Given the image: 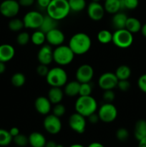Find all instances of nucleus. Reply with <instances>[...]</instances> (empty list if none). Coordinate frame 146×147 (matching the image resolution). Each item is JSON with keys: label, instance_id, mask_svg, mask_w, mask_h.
<instances>
[{"label": "nucleus", "instance_id": "c756f323", "mask_svg": "<svg viewBox=\"0 0 146 147\" xmlns=\"http://www.w3.org/2000/svg\"><path fill=\"white\" fill-rule=\"evenodd\" d=\"M70 10L74 12H80L86 7L85 0H68Z\"/></svg>", "mask_w": 146, "mask_h": 147}, {"label": "nucleus", "instance_id": "dca6fc26", "mask_svg": "<svg viewBox=\"0 0 146 147\" xmlns=\"http://www.w3.org/2000/svg\"><path fill=\"white\" fill-rule=\"evenodd\" d=\"M40 64L49 65L53 61V50L50 45H43L37 53Z\"/></svg>", "mask_w": 146, "mask_h": 147}, {"label": "nucleus", "instance_id": "6e6552de", "mask_svg": "<svg viewBox=\"0 0 146 147\" xmlns=\"http://www.w3.org/2000/svg\"><path fill=\"white\" fill-rule=\"evenodd\" d=\"M44 15L40 11H30L26 13L23 17V22L25 28L37 30L40 29L42 23Z\"/></svg>", "mask_w": 146, "mask_h": 147}, {"label": "nucleus", "instance_id": "20e7f679", "mask_svg": "<svg viewBox=\"0 0 146 147\" xmlns=\"http://www.w3.org/2000/svg\"><path fill=\"white\" fill-rule=\"evenodd\" d=\"M45 78L47 83L51 87L60 88L65 86L68 79L67 72L61 67H54L50 69Z\"/></svg>", "mask_w": 146, "mask_h": 147}, {"label": "nucleus", "instance_id": "e433bc0d", "mask_svg": "<svg viewBox=\"0 0 146 147\" xmlns=\"http://www.w3.org/2000/svg\"><path fill=\"white\" fill-rule=\"evenodd\" d=\"M116 138L120 142H126L129 138V131L125 128H120L116 131Z\"/></svg>", "mask_w": 146, "mask_h": 147}, {"label": "nucleus", "instance_id": "412c9836", "mask_svg": "<svg viewBox=\"0 0 146 147\" xmlns=\"http://www.w3.org/2000/svg\"><path fill=\"white\" fill-rule=\"evenodd\" d=\"M134 136L138 142L146 137V120L139 119L137 121L134 128Z\"/></svg>", "mask_w": 146, "mask_h": 147}, {"label": "nucleus", "instance_id": "4c0bfd02", "mask_svg": "<svg viewBox=\"0 0 146 147\" xmlns=\"http://www.w3.org/2000/svg\"><path fill=\"white\" fill-rule=\"evenodd\" d=\"M66 113V108L65 106L61 103H57L54 104V107L52 109V114L54 116H57V117L60 118L62 116H64Z\"/></svg>", "mask_w": 146, "mask_h": 147}, {"label": "nucleus", "instance_id": "49530a36", "mask_svg": "<svg viewBox=\"0 0 146 147\" xmlns=\"http://www.w3.org/2000/svg\"><path fill=\"white\" fill-rule=\"evenodd\" d=\"M51 0H37V3L40 7L42 9H47L50 4Z\"/></svg>", "mask_w": 146, "mask_h": 147}, {"label": "nucleus", "instance_id": "4be33fe9", "mask_svg": "<svg viewBox=\"0 0 146 147\" xmlns=\"http://www.w3.org/2000/svg\"><path fill=\"white\" fill-rule=\"evenodd\" d=\"M57 25H58V21L57 20H54V18L49 16L48 14H46V15H44L41 27L39 30H40L46 34L50 30L57 28Z\"/></svg>", "mask_w": 146, "mask_h": 147}, {"label": "nucleus", "instance_id": "4468645a", "mask_svg": "<svg viewBox=\"0 0 146 147\" xmlns=\"http://www.w3.org/2000/svg\"><path fill=\"white\" fill-rule=\"evenodd\" d=\"M87 12L88 17L93 21H100L104 17V7L98 1H91L88 4L87 8Z\"/></svg>", "mask_w": 146, "mask_h": 147}, {"label": "nucleus", "instance_id": "6e6d98bb", "mask_svg": "<svg viewBox=\"0 0 146 147\" xmlns=\"http://www.w3.org/2000/svg\"><path fill=\"white\" fill-rule=\"evenodd\" d=\"M70 147H84L83 145L80 144H74L71 145Z\"/></svg>", "mask_w": 146, "mask_h": 147}, {"label": "nucleus", "instance_id": "f8f14e48", "mask_svg": "<svg viewBox=\"0 0 146 147\" xmlns=\"http://www.w3.org/2000/svg\"><path fill=\"white\" fill-rule=\"evenodd\" d=\"M118 79L115 74L112 72L102 73L98 79V86L102 90H113L117 87Z\"/></svg>", "mask_w": 146, "mask_h": 147}, {"label": "nucleus", "instance_id": "8fccbe9b", "mask_svg": "<svg viewBox=\"0 0 146 147\" xmlns=\"http://www.w3.org/2000/svg\"><path fill=\"white\" fill-rule=\"evenodd\" d=\"M87 147H104V146L99 142H92V143L90 144Z\"/></svg>", "mask_w": 146, "mask_h": 147}, {"label": "nucleus", "instance_id": "c03bdc74", "mask_svg": "<svg viewBox=\"0 0 146 147\" xmlns=\"http://www.w3.org/2000/svg\"><path fill=\"white\" fill-rule=\"evenodd\" d=\"M87 118V119H88V121L90 122V123H91L92 124H95V123H97L99 121H100L98 116V113H96V112L92 113L91 115H90V116Z\"/></svg>", "mask_w": 146, "mask_h": 147}, {"label": "nucleus", "instance_id": "9b49d317", "mask_svg": "<svg viewBox=\"0 0 146 147\" xmlns=\"http://www.w3.org/2000/svg\"><path fill=\"white\" fill-rule=\"evenodd\" d=\"M68 123L70 129L76 133L81 134L85 131L87 125L86 117L77 112L70 115L68 119Z\"/></svg>", "mask_w": 146, "mask_h": 147}, {"label": "nucleus", "instance_id": "4d7b16f0", "mask_svg": "<svg viewBox=\"0 0 146 147\" xmlns=\"http://www.w3.org/2000/svg\"><path fill=\"white\" fill-rule=\"evenodd\" d=\"M56 147H64V146H63V145H62V144H57Z\"/></svg>", "mask_w": 146, "mask_h": 147}, {"label": "nucleus", "instance_id": "0eeeda50", "mask_svg": "<svg viewBox=\"0 0 146 147\" xmlns=\"http://www.w3.org/2000/svg\"><path fill=\"white\" fill-rule=\"evenodd\" d=\"M100 120L104 123H111L117 117V109L112 103H104L99 108L98 111Z\"/></svg>", "mask_w": 146, "mask_h": 147}, {"label": "nucleus", "instance_id": "f03ea898", "mask_svg": "<svg viewBox=\"0 0 146 147\" xmlns=\"http://www.w3.org/2000/svg\"><path fill=\"white\" fill-rule=\"evenodd\" d=\"M46 10L47 14L57 21L64 20L71 11L68 0H51Z\"/></svg>", "mask_w": 146, "mask_h": 147}, {"label": "nucleus", "instance_id": "9d476101", "mask_svg": "<svg viewBox=\"0 0 146 147\" xmlns=\"http://www.w3.org/2000/svg\"><path fill=\"white\" fill-rule=\"evenodd\" d=\"M43 126L47 133L50 134H57L62 129V121L60 118L54 116V114H50L46 116L43 121Z\"/></svg>", "mask_w": 146, "mask_h": 147}, {"label": "nucleus", "instance_id": "de8ad7c7", "mask_svg": "<svg viewBox=\"0 0 146 147\" xmlns=\"http://www.w3.org/2000/svg\"><path fill=\"white\" fill-rule=\"evenodd\" d=\"M10 133V134H11V136L13 137H14V136H17L18 134H19V129H18L17 127H12L10 129V130L9 131Z\"/></svg>", "mask_w": 146, "mask_h": 147}, {"label": "nucleus", "instance_id": "7ed1b4c3", "mask_svg": "<svg viewBox=\"0 0 146 147\" xmlns=\"http://www.w3.org/2000/svg\"><path fill=\"white\" fill-rule=\"evenodd\" d=\"M74 108H75V111L77 113L87 118L92 113L97 111V100L91 96H80L76 100Z\"/></svg>", "mask_w": 146, "mask_h": 147}, {"label": "nucleus", "instance_id": "09e8293b", "mask_svg": "<svg viewBox=\"0 0 146 147\" xmlns=\"http://www.w3.org/2000/svg\"><path fill=\"white\" fill-rule=\"evenodd\" d=\"M57 144L54 141H49V142H46L45 146L44 147H56Z\"/></svg>", "mask_w": 146, "mask_h": 147}, {"label": "nucleus", "instance_id": "a878e982", "mask_svg": "<svg viewBox=\"0 0 146 147\" xmlns=\"http://www.w3.org/2000/svg\"><path fill=\"white\" fill-rule=\"evenodd\" d=\"M103 7L106 12L111 14H115L121 9L120 0H105Z\"/></svg>", "mask_w": 146, "mask_h": 147}, {"label": "nucleus", "instance_id": "a18cd8bd", "mask_svg": "<svg viewBox=\"0 0 146 147\" xmlns=\"http://www.w3.org/2000/svg\"><path fill=\"white\" fill-rule=\"evenodd\" d=\"M35 0H19L18 2L19 4L20 7H31L34 4Z\"/></svg>", "mask_w": 146, "mask_h": 147}, {"label": "nucleus", "instance_id": "cd10ccee", "mask_svg": "<svg viewBox=\"0 0 146 147\" xmlns=\"http://www.w3.org/2000/svg\"><path fill=\"white\" fill-rule=\"evenodd\" d=\"M30 40L34 45L37 46L43 45L46 41V34L40 30L34 32L30 36Z\"/></svg>", "mask_w": 146, "mask_h": 147}, {"label": "nucleus", "instance_id": "b1692460", "mask_svg": "<svg viewBox=\"0 0 146 147\" xmlns=\"http://www.w3.org/2000/svg\"><path fill=\"white\" fill-rule=\"evenodd\" d=\"M127 17L125 13L118 12L113 14L112 18V24L113 26L116 30H120V29L125 28L126 22H127Z\"/></svg>", "mask_w": 146, "mask_h": 147}, {"label": "nucleus", "instance_id": "f3484780", "mask_svg": "<svg viewBox=\"0 0 146 147\" xmlns=\"http://www.w3.org/2000/svg\"><path fill=\"white\" fill-rule=\"evenodd\" d=\"M34 108L40 114L47 116L52 110V103L47 97L39 96L34 101Z\"/></svg>", "mask_w": 146, "mask_h": 147}, {"label": "nucleus", "instance_id": "aec40b11", "mask_svg": "<svg viewBox=\"0 0 146 147\" xmlns=\"http://www.w3.org/2000/svg\"><path fill=\"white\" fill-rule=\"evenodd\" d=\"M64 90H62L61 88L51 87L48 91L47 98L50 100L52 104H57L61 103L64 98Z\"/></svg>", "mask_w": 146, "mask_h": 147}, {"label": "nucleus", "instance_id": "423d86ee", "mask_svg": "<svg viewBox=\"0 0 146 147\" xmlns=\"http://www.w3.org/2000/svg\"><path fill=\"white\" fill-rule=\"evenodd\" d=\"M112 42L119 48L127 49L133 45V34L125 28L116 30L114 33H113Z\"/></svg>", "mask_w": 146, "mask_h": 147}, {"label": "nucleus", "instance_id": "c85d7f7f", "mask_svg": "<svg viewBox=\"0 0 146 147\" xmlns=\"http://www.w3.org/2000/svg\"><path fill=\"white\" fill-rule=\"evenodd\" d=\"M97 38L101 44H108L113 40V33L107 30H102L97 33Z\"/></svg>", "mask_w": 146, "mask_h": 147}, {"label": "nucleus", "instance_id": "ea45409f", "mask_svg": "<svg viewBox=\"0 0 146 147\" xmlns=\"http://www.w3.org/2000/svg\"><path fill=\"white\" fill-rule=\"evenodd\" d=\"M131 84L128 80H119L117 83V87L122 92H127L130 90Z\"/></svg>", "mask_w": 146, "mask_h": 147}, {"label": "nucleus", "instance_id": "1a4fd4ad", "mask_svg": "<svg viewBox=\"0 0 146 147\" xmlns=\"http://www.w3.org/2000/svg\"><path fill=\"white\" fill-rule=\"evenodd\" d=\"M20 5L16 0H4L0 4V13L7 18H14L19 11Z\"/></svg>", "mask_w": 146, "mask_h": 147}, {"label": "nucleus", "instance_id": "c9c22d12", "mask_svg": "<svg viewBox=\"0 0 146 147\" xmlns=\"http://www.w3.org/2000/svg\"><path fill=\"white\" fill-rule=\"evenodd\" d=\"M30 41V36L27 32H21L17 37V44L21 46H24Z\"/></svg>", "mask_w": 146, "mask_h": 147}, {"label": "nucleus", "instance_id": "2eb2a0df", "mask_svg": "<svg viewBox=\"0 0 146 147\" xmlns=\"http://www.w3.org/2000/svg\"><path fill=\"white\" fill-rule=\"evenodd\" d=\"M46 41L51 46H60L63 45L65 40V36L60 29L54 28L46 33Z\"/></svg>", "mask_w": 146, "mask_h": 147}, {"label": "nucleus", "instance_id": "f704fd0d", "mask_svg": "<svg viewBox=\"0 0 146 147\" xmlns=\"http://www.w3.org/2000/svg\"><path fill=\"white\" fill-rule=\"evenodd\" d=\"M13 142L17 146L19 147H24L29 144L28 137L21 134H19L17 136L13 137Z\"/></svg>", "mask_w": 146, "mask_h": 147}, {"label": "nucleus", "instance_id": "a19ab883", "mask_svg": "<svg viewBox=\"0 0 146 147\" xmlns=\"http://www.w3.org/2000/svg\"><path fill=\"white\" fill-rule=\"evenodd\" d=\"M137 86L142 92L146 93V73L139 78L137 80Z\"/></svg>", "mask_w": 146, "mask_h": 147}, {"label": "nucleus", "instance_id": "5fc2aeb1", "mask_svg": "<svg viewBox=\"0 0 146 147\" xmlns=\"http://www.w3.org/2000/svg\"><path fill=\"white\" fill-rule=\"evenodd\" d=\"M120 7H121V9H125V2L124 0H120Z\"/></svg>", "mask_w": 146, "mask_h": 147}, {"label": "nucleus", "instance_id": "ddd939ff", "mask_svg": "<svg viewBox=\"0 0 146 147\" xmlns=\"http://www.w3.org/2000/svg\"><path fill=\"white\" fill-rule=\"evenodd\" d=\"M94 77V69L90 65L83 64L76 70V80L80 83H90Z\"/></svg>", "mask_w": 146, "mask_h": 147}, {"label": "nucleus", "instance_id": "bb28decb", "mask_svg": "<svg viewBox=\"0 0 146 147\" xmlns=\"http://www.w3.org/2000/svg\"><path fill=\"white\" fill-rule=\"evenodd\" d=\"M131 69L129 66L126 65H120L115 70L116 77L119 80H128L129 78L131 76Z\"/></svg>", "mask_w": 146, "mask_h": 147}, {"label": "nucleus", "instance_id": "864d4df0", "mask_svg": "<svg viewBox=\"0 0 146 147\" xmlns=\"http://www.w3.org/2000/svg\"><path fill=\"white\" fill-rule=\"evenodd\" d=\"M140 32H141L142 34H143V35L146 38V23H145L143 25H142Z\"/></svg>", "mask_w": 146, "mask_h": 147}, {"label": "nucleus", "instance_id": "2f4dec72", "mask_svg": "<svg viewBox=\"0 0 146 147\" xmlns=\"http://www.w3.org/2000/svg\"><path fill=\"white\" fill-rule=\"evenodd\" d=\"M8 27L12 32H19L24 27L22 20L19 18H12L8 23Z\"/></svg>", "mask_w": 146, "mask_h": 147}, {"label": "nucleus", "instance_id": "37998d69", "mask_svg": "<svg viewBox=\"0 0 146 147\" xmlns=\"http://www.w3.org/2000/svg\"><path fill=\"white\" fill-rule=\"evenodd\" d=\"M125 9H135L139 4L138 0H124Z\"/></svg>", "mask_w": 146, "mask_h": 147}, {"label": "nucleus", "instance_id": "3c124183", "mask_svg": "<svg viewBox=\"0 0 146 147\" xmlns=\"http://www.w3.org/2000/svg\"><path fill=\"white\" fill-rule=\"evenodd\" d=\"M6 70V65L5 63L0 62V75L3 74Z\"/></svg>", "mask_w": 146, "mask_h": 147}, {"label": "nucleus", "instance_id": "393cba45", "mask_svg": "<svg viewBox=\"0 0 146 147\" xmlns=\"http://www.w3.org/2000/svg\"><path fill=\"white\" fill-rule=\"evenodd\" d=\"M142 27L141 22L135 17H127L125 24V29L132 34H135L140 31Z\"/></svg>", "mask_w": 146, "mask_h": 147}, {"label": "nucleus", "instance_id": "39448f33", "mask_svg": "<svg viewBox=\"0 0 146 147\" xmlns=\"http://www.w3.org/2000/svg\"><path fill=\"white\" fill-rule=\"evenodd\" d=\"M74 55L68 45H61L53 50V61L59 65L65 66L73 61Z\"/></svg>", "mask_w": 146, "mask_h": 147}, {"label": "nucleus", "instance_id": "473e14b6", "mask_svg": "<svg viewBox=\"0 0 146 147\" xmlns=\"http://www.w3.org/2000/svg\"><path fill=\"white\" fill-rule=\"evenodd\" d=\"M12 141L13 138L9 131L6 130V129H0V146H8Z\"/></svg>", "mask_w": 146, "mask_h": 147}, {"label": "nucleus", "instance_id": "13d9d810", "mask_svg": "<svg viewBox=\"0 0 146 147\" xmlns=\"http://www.w3.org/2000/svg\"><path fill=\"white\" fill-rule=\"evenodd\" d=\"M100 1V0H92V1H98V2Z\"/></svg>", "mask_w": 146, "mask_h": 147}, {"label": "nucleus", "instance_id": "5701e85b", "mask_svg": "<svg viewBox=\"0 0 146 147\" xmlns=\"http://www.w3.org/2000/svg\"><path fill=\"white\" fill-rule=\"evenodd\" d=\"M80 87V83H79L77 80H73V81L68 82L64 86V95H66V96L70 98L77 96V95H79Z\"/></svg>", "mask_w": 146, "mask_h": 147}, {"label": "nucleus", "instance_id": "f257e3e1", "mask_svg": "<svg viewBox=\"0 0 146 147\" xmlns=\"http://www.w3.org/2000/svg\"><path fill=\"white\" fill-rule=\"evenodd\" d=\"M68 46L74 55H82L87 53L91 48V38L86 33L77 32L70 39Z\"/></svg>", "mask_w": 146, "mask_h": 147}, {"label": "nucleus", "instance_id": "603ef678", "mask_svg": "<svg viewBox=\"0 0 146 147\" xmlns=\"http://www.w3.org/2000/svg\"><path fill=\"white\" fill-rule=\"evenodd\" d=\"M138 147H146V137L139 141Z\"/></svg>", "mask_w": 146, "mask_h": 147}, {"label": "nucleus", "instance_id": "72a5a7b5", "mask_svg": "<svg viewBox=\"0 0 146 147\" xmlns=\"http://www.w3.org/2000/svg\"><path fill=\"white\" fill-rule=\"evenodd\" d=\"M92 92V85L90 84V83H80L79 96H91Z\"/></svg>", "mask_w": 146, "mask_h": 147}, {"label": "nucleus", "instance_id": "58836bf2", "mask_svg": "<svg viewBox=\"0 0 146 147\" xmlns=\"http://www.w3.org/2000/svg\"><path fill=\"white\" fill-rule=\"evenodd\" d=\"M102 98L105 103H112L115 98V93L113 91V90H104Z\"/></svg>", "mask_w": 146, "mask_h": 147}, {"label": "nucleus", "instance_id": "6ab92c4d", "mask_svg": "<svg viewBox=\"0 0 146 147\" xmlns=\"http://www.w3.org/2000/svg\"><path fill=\"white\" fill-rule=\"evenodd\" d=\"M29 144L31 147H44L46 144V138L40 132H32L28 136Z\"/></svg>", "mask_w": 146, "mask_h": 147}, {"label": "nucleus", "instance_id": "7c9ffc66", "mask_svg": "<svg viewBox=\"0 0 146 147\" xmlns=\"http://www.w3.org/2000/svg\"><path fill=\"white\" fill-rule=\"evenodd\" d=\"M26 82V77L22 73H15L11 78V83L14 87H22Z\"/></svg>", "mask_w": 146, "mask_h": 147}, {"label": "nucleus", "instance_id": "a211bd4d", "mask_svg": "<svg viewBox=\"0 0 146 147\" xmlns=\"http://www.w3.org/2000/svg\"><path fill=\"white\" fill-rule=\"evenodd\" d=\"M15 55V50L9 44H2L0 45V62L7 63L10 61Z\"/></svg>", "mask_w": 146, "mask_h": 147}, {"label": "nucleus", "instance_id": "79ce46f5", "mask_svg": "<svg viewBox=\"0 0 146 147\" xmlns=\"http://www.w3.org/2000/svg\"><path fill=\"white\" fill-rule=\"evenodd\" d=\"M50 69L48 68V65L43 64H40L37 67V73L41 77H46Z\"/></svg>", "mask_w": 146, "mask_h": 147}, {"label": "nucleus", "instance_id": "bf43d9fd", "mask_svg": "<svg viewBox=\"0 0 146 147\" xmlns=\"http://www.w3.org/2000/svg\"><path fill=\"white\" fill-rule=\"evenodd\" d=\"M104 1H105V0H104Z\"/></svg>", "mask_w": 146, "mask_h": 147}]
</instances>
